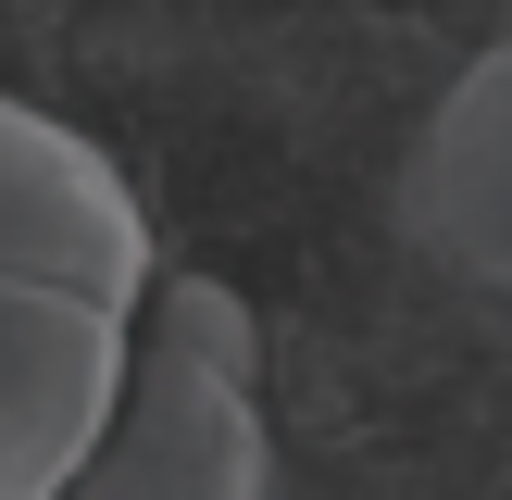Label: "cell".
<instances>
[{"mask_svg":"<svg viewBox=\"0 0 512 500\" xmlns=\"http://www.w3.org/2000/svg\"><path fill=\"white\" fill-rule=\"evenodd\" d=\"M0 275L100 300V313H138V288L163 275L138 175H125L88 125L38 113V100H13V88H0Z\"/></svg>","mask_w":512,"mask_h":500,"instance_id":"2","label":"cell"},{"mask_svg":"<svg viewBox=\"0 0 512 500\" xmlns=\"http://www.w3.org/2000/svg\"><path fill=\"white\" fill-rule=\"evenodd\" d=\"M125 375V313L0 275V500H63Z\"/></svg>","mask_w":512,"mask_h":500,"instance_id":"4","label":"cell"},{"mask_svg":"<svg viewBox=\"0 0 512 500\" xmlns=\"http://www.w3.org/2000/svg\"><path fill=\"white\" fill-rule=\"evenodd\" d=\"M400 238L512 350V38H488L425 100L413 150H400Z\"/></svg>","mask_w":512,"mask_h":500,"instance_id":"3","label":"cell"},{"mask_svg":"<svg viewBox=\"0 0 512 500\" xmlns=\"http://www.w3.org/2000/svg\"><path fill=\"white\" fill-rule=\"evenodd\" d=\"M63 500H275L263 325L225 275L163 263L125 313V375Z\"/></svg>","mask_w":512,"mask_h":500,"instance_id":"1","label":"cell"}]
</instances>
